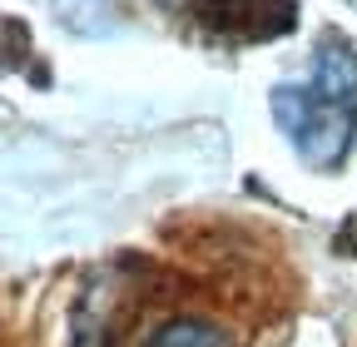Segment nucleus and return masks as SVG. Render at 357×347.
<instances>
[{
	"label": "nucleus",
	"instance_id": "f257e3e1",
	"mask_svg": "<svg viewBox=\"0 0 357 347\" xmlns=\"http://www.w3.org/2000/svg\"><path fill=\"white\" fill-rule=\"evenodd\" d=\"M273 119L312 169H337L357 139V50L342 35L318 45L312 75L303 84L273 90Z\"/></svg>",
	"mask_w": 357,
	"mask_h": 347
},
{
	"label": "nucleus",
	"instance_id": "f03ea898",
	"mask_svg": "<svg viewBox=\"0 0 357 347\" xmlns=\"http://www.w3.org/2000/svg\"><path fill=\"white\" fill-rule=\"evenodd\" d=\"M144 347H238L229 332H218L213 323H194V318H178V323H164Z\"/></svg>",
	"mask_w": 357,
	"mask_h": 347
}]
</instances>
